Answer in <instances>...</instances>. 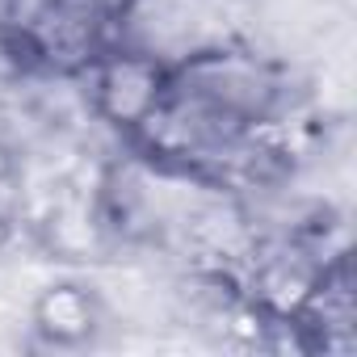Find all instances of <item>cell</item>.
Instances as JSON below:
<instances>
[{
  "instance_id": "obj_3",
  "label": "cell",
  "mask_w": 357,
  "mask_h": 357,
  "mask_svg": "<svg viewBox=\"0 0 357 357\" xmlns=\"http://www.w3.org/2000/svg\"><path fill=\"white\" fill-rule=\"evenodd\" d=\"M17 168H22V155H17V147H13L5 135H0V198L17 190Z\"/></svg>"
},
{
  "instance_id": "obj_1",
  "label": "cell",
  "mask_w": 357,
  "mask_h": 357,
  "mask_svg": "<svg viewBox=\"0 0 357 357\" xmlns=\"http://www.w3.org/2000/svg\"><path fill=\"white\" fill-rule=\"evenodd\" d=\"M172 68L147 51L135 47H109L89 72H84V93L93 122H105L122 139H130L168 97Z\"/></svg>"
},
{
  "instance_id": "obj_2",
  "label": "cell",
  "mask_w": 357,
  "mask_h": 357,
  "mask_svg": "<svg viewBox=\"0 0 357 357\" xmlns=\"http://www.w3.org/2000/svg\"><path fill=\"white\" fill-rule=\"evenodd\" d=\"M26 315H30V332H34L43 344L80 349V344H93V336L105 328L109 307H105L101 290H93V286L68 278V282H47V286H38V294L30 298Z\"/></svg>"
}]
</instances>
